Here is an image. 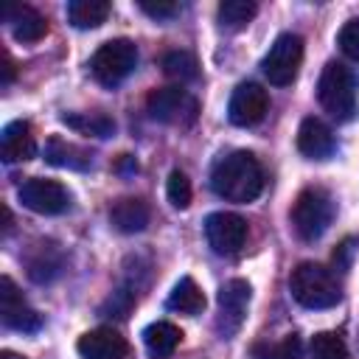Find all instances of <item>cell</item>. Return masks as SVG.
<instances>
[{"mask_svg":"<svg viewBox=\"0 0 359 359\" xmlns=\"http://www.w3.org/2000/svg\"><path fill=\"white\" fill-rule=\"evenodd\" d=\"M210 188L227 202H252L264 191V168L250 151H230L210 168Z\"/></svg>","mask_w":359,"mask_h":359,"instance_id":"obj_1","label":"cell"},{"mask_svg":"<svg viewBox=\"0 0 359 359\" xmlns=\"http://www.w3.org/2000/svg\"><path fill=\"white\" fill-rule=\"evenodd\" d=\"M289 292L292 297L303 306V309H331L339 303L342 292L337 278L331 275V269L320 266V264H297L289 275Z\"/></svg>","mask_w":359,"mask_h":359,"instance_id":"obj_2","label":"cell"},{"mask_svg":"<svg viewBox=\"0 0 359 359\" xmlns=\"http://www.w3.org/2000/svg\"><path fill=\"white\" fill-rule=\"evenodd\" d=\"M292 227L294 233L303 238V241H317L328 224L334 222V199L325 188L320 185H311V188H303L297 194V199L292 202Z\"/></svg>","mask_w":359,"mask_h":359,"instance_id":"obj_3","label":"cell"},{"mask_svg":"<svg viewBox=\"0 0 359 359\" xmlns=\"http://www.w3.org/2000/svg\"><path fill=\"white\" fill-rule=\"evenodd\" d=\"M317 101L334 121H351L356 112L353 73L339 62H328L317 81Z\"/></svg>","mask_w":359,"mask_h":359,"instance_id":"obj_4","label":"cell"},{"mask_svg":"<svg viewBox=\"0 0 359 359\" xmlns=\"http://www.w3.org/2000/svg\"><path fill=\"white\" fill-rule=\"evenodd\" d=\"M135 62H137V48L132 39H109L104 42L93 59H90V70L95 76L98 84L104 87H115L121 84L132 70H135Z\"/></svg>","mask_w":359,"mask_h":359,"instance_id":"obj_5","label":"cell"},{"mask_svg":"<svg viewBox=\"0 0 359 359\" xmlns=\"http://www.w3.org/2000/svg\"><path fill=\"white\" fill-rule=\"evenodd\" d=\"M146 112H149L151 121H160V123H168V126H191L196 121L199 104L182 87H160V90L149 93Z\"/></svg>","mask_w":359,"mask_h":359,"instance_id":"obj_6","label":"cell"},{"mask_svg":"<svg viewBox=\"0 0 359 359\" xmlns=\"http://www.w3.org/2000/svg\"><path fill=\"white\" fill-rule=\"evenodd\" d=\"M300 65H303V39L297 34H280L269 45V50L261 62V70L269 79V84L286 87L297 79Z\"/></svg>","mask_w":359,"mask_h":359,"instance_id":"obj_7","label":"cell"},{"mask_svg":"<svg viewBox=\"0 0 359 359\" xmlns=\"http://www.w3.org/2000/svg\"><path fill=\"white\" fill-rule=\"evenodd\" d=\"M250 297H252V289L247 280L241 278H233L227 280L222 289H219V317H216V331L222 339H230L241 325H244V317H247V309H250Z\"/></svg>","mask_w":359,"mask_h":359,"instance_id":"obj_8","label":"cell"},{"mask_svg":"<svg viewBox=\"0 0 359 359\" xmlns=\"http://www.w3.org/2000/svg\"><path fill=\"white\" fill-rule=\"evenodd\" d=\"M205 238L216 255H236L247 241V222L238 213L216 210L205 219Z\"/></svg>","mask_w":359,"mask_h":359,"instance_id":"obj_9","label":"cell"},{"mask_svg":"<svg viewBox=\"0 0 359 359\" xmlns=\"http://www.w3.org/2000/svg\"><path fill=\"white\" fill-rule=\"evenodd\" d=\"M20 202L42 216H56L65 213L70 205V194L62 182L56 180H42V177H31L20 185Z\"/></svg>","mask_w":359,"mask_h":359,"instance_id":"obj_10","label":"cell"},{"mask_svg":"<svg viewBox=\"0 0 359 359\" xmlns=\"http://www.w3.org/2000/svg\"><path fill=\"white\" fill-rule=\"evenodd\" d=\"M269 109V95L261 84L244 81L233 90L230 104H227V118L236 126H255Z\"/></svg>","mask_w":359,"mask_h":359,"instance_id":"obj_11","label":"cell"},{"mask_svg":"<svg viewBox=\"0 0 359 359\" xmlns=\"http://www.w3.org/2000/svg\"><path fill=\"white\" fill-rule=\"evenodd\" d=\"M0 320H3V325L22 331V334L39 331V325H42V317L22 300L20 289L14 286V280L8 275L0 278Z\"/></svg>","mask_w":359,"mask_h":359,"instance_id":"obj_12","label":"cell"},{"mask_svg":"<svg viewBox=\"0 0 359 359\" xmlns=\"http://www.w3.org/2000/svg\"><path fill=\"white\" fill-rule=\"evenodd\" d=\"M76 351L81 359H123L129 345L115 328H93L79 337Z\"/></svg>","mask_w":359,"mask_h":359,"instance_id":"obj_13","label":"cell"},{"mask_svg":"<svg viewBox=\"0 0 359 359\" xmlns=\"http://www.w3.org/2000/svg\"><path fill=\"white\" fill-rule=\"evenodd\" d=\"M36 154V137L28 121H11L0 132V157L6 163H22Z\"/></svg>","mask_w":359,"mask_h":359,"instance_id":"obj_14","label":"cell"},{"mask_svg":"<svg viewBox=\"0 0 359 359\" xmlns=\"http://www.w3.org/2000/svg\"><path fill=\"white\" fill-rule=\"evenodd\" d=\"M0 14L11 25V34L17 42H39L48 34V20L31 6L14 3V6H6Z\"/></svg>","mask_w":359,"mask_h":359,"instance_id":"obj_15","label":"cell"},{"mask_svg":"<svg viewBox=\"0 0 359 359\" xmlns=\"http://www.w3.org/2000/svg\"><path fill=\"white\" fill-rule=\"evenodd\" d=\"M297 149L309 160H325L334 154V135L320 118H303L297 129Z\"/></svg>","mask_w":359,"mask_h":359,"instance_id":"obj_16","label":"cell"},{"mask_svg":"<svg viewBox=\"0 0 359 359\" xmlns=\"http://www.w3.org/2000/svg\"><path fill=\"white\" fill-rule=\"evenodd\" d=\"M149 219H151V210L137 196H123L109 208V222L121 233H140L149 224Z\"/></svg>","mask_w":359,"mask_h":359,"instance_id":"obj_17","label":"cell"},{"mask_svg":"<svg viewBox=\"0 0 359 359\" xmlns=\"http://www.w3.org/2000/svg\"><path fill=\"white\" fill-rule=\"evenodd\" d=\"M180 342H182V331L174 323H165V320L151 323L143 331V345H146L149 356H154V359H168L177 351Z\"/></svg>","mask_w":359,"mask_h":359,"instance_id":"obj_18","label":"cell"},{"mask_svg":"<svg viewBox=\"0 0 359 359\" xmlns=\"http://www.w3.org/2000/svg\"><path fill=\"white\" fill-rule=\"evenodd\" d=\"M45 160L50 163V165H59V168H76V171H84L87 165H90V154L81 149V146H76V143H70V140H65V137H50L48 140V146H45Z\"/></svg>","mask_w":359,"mask_h":359,"instance_id":"obj_19","label":"cell"},{"mask_svg":"<svg viewBox=\"0 0 359 359\" xmlns=\"http://www.w3.org/2000/svg\"><path fill=\"white\" fill-rule=\"evenodd\" d=\"M168 309L180 314H199L205 309V292L194 278H180L168 294Z\"/></svg>","mask_w":359,"mask_h":359,"instance_id":"obj_20","label":"cell"},{"mask_svg":"<svg viewBox=\"0 0 359 359\" xmlns=\"http://www.w3.org/2000/svg\"><path fill=\"white\" fill-rule=\"evenodd\" d=\"M112 6L107 0H73L67 3V20L76 28H98L107 22Z\"/></svg>","mask_w":359,"mask_h":359,"instance_id":"obj_21","label":"cell"},{"mask_svg":"<svg viewBox=\"0 0 359 359\" xmlns=\"http://www.w3.org/2000/svg\"><path fill=\"white\" fill-rule=\"evenodd\" d=\"M252 356L255 359H303V342L297 334H286L278 342H255Z\"/></svg>","mask_w":359,"mask_h":359,"instance_id":"obj_22","label":"cell"},{"mask_svg":"<svg viewBox=\"0 0 359 359\" xmlns=\"http://www.w3.org/2000/svg\"><path fill=\"white\" fill-rule=\"evenodd\" d=\"M160 65H163V73H165L168 79H177L180 84H182V81H194V79L199 76V62H196V56L188 53V50H168Z\"/></svg>","mask_w":359,"mask_h":359,"instance_id":"obj_23","label":"cell"},{"mask_svg":"<svg viewBox=\"0 0 359 359\" xmlns=\"http://www.w3.org/2000/svg\"><path fill=\"white\" fill-rule=\"evenodd\" d=\"M62 121L67 126H73L81 135H95V137H107L115 132V121L104 112H79V115H62Z\"/></svg>","mask_w":359,"mask_h":359,"instance_id":"obj_24","label":"cell"},{"mask_svg":"<svg viewBox=\"0 0 359 359\" xmlns=\"http://www.w3.org/2000/svg\"><path fill=\"white\" fill-rule=\"evenodd\" d=\"M255 11H258V6L250 0H224V3H219V22L230 31H238L255 17Z\"/></svg>","mask_w":359,"mask_h":359,"instance_id":"obj_25","label":"cell"},{"mask_svg":"<svg viewBox=\"0 0 359 359\" xmlns=\"http://www.w3.org/2000/svg\"><path fill=\"white\" fill-rule=\"evenodd\" d=\"M53 247H36V255L34 258H28V275H31V280H36V283H45V280H50V278H56L59 272H62V255H48Z\"/></svg>","mask_w":359,"mask_h":359,"instance_id":"obj_26","label":"cell"},{"mask_svg":"<svg viewBox=\"0 0 359 359\" xmlns=\"http://www.w3.org/2000/svg\"><path fill=\"white\" fill-rule=\"evenodd\" d=\"M311 359H348V348L339 334L320 331L311 337Z\"/></svg>","mask_w":359,"mask_h":359,"instance_id":"obj_27","label":"cell"},{"mask_svg":"<svg viewBox=\"0 0 359 359\" xmlns=\"http://www.w3.org/2000/svg\"><path fill=\"white\" fill-rule=\"evenodd\" d=\"M165 196H168V202L174 205V208H188L191 205V196H194V191H191V180L177 168V171H171L168 174V182H165Z\"/></svg>","mask_w":359,"mask_h":359,"instance_id":"obj_28","label":"cell"},{"mask_svg":"<svg viewBox=\"0 0 359 359\" xmlns=\"http://www.w3.org/2000/svg\"><path fill=\"white\" fill-rule=\"evenodd\" d=\"M337 45L342 48V53L353 62H359V17L348 20L342 28H339V36H337Z\"/></svg>","mask_w":359,"mask_h":359,"instance_id":"obj_29","label":"cell"},{"mask_svg":"<svg viewBox=\"0 0 359 359\" xmlns=\"http://www.w3.org/2000/svg\"><path fill=\"white\" fill-rule=\"evenodd\" d=\"M137 6H140V11H146V14L154 17V20H168V17L180 14V3H174V0H157V3L140 0Z\"/></svg>","mask_w":359,"mask_h":359,"instance_id":"obj_30","label":"cell"},{"mask_svg":"<svg viewBox=\"0 0 359 359\" xmlns=\"http://www.w3.org/2000/svg\"><path fill=\"white\" fill-rule=\"evenodd\" d=\"M14 76H17V65H14V59L8 56V50H3V76H0V84H11Z\"/></svg>","mask_w":359,"mask_h":359,"instance_id":"obj_31","label":"cell"},{"mask_svg":"<svg viewBox=\"0 0 359 359\" xmlns=\"http://www.w3.org/2000/svg\"><path fill=\"white\" fill-rule=\"evenodd\" d=\"M0 359H25V356H20V353H14V351H3Z\"/></svg>","mask_w":359,"mask_h":359,"instance_id":"obj_32","label":"cell"}]
</instances>
